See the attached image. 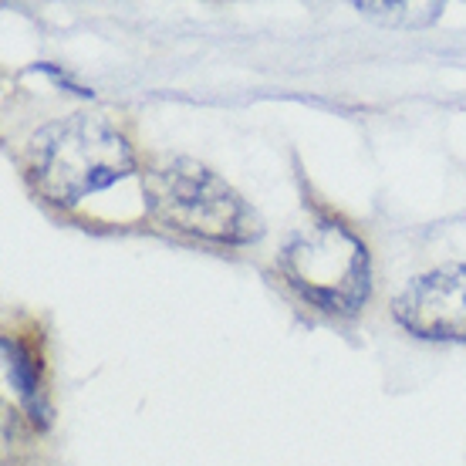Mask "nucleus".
Here are the masks:
<instances>
[{
	"mask_svg": "<svg viewBox=\"0 0 466 466\" xmlns=\"http://www.w3.org/2000/svg\"><path fill=\"white\" fill-rule=\"evenodd\" d=\"M24 166L41 197L58 207H75L126 179L136 169V156L112 122L75 112L37 128L24 149Z\"/></svg>",
	"mask_w": 466,
	"mask_h": 466,
	"instance_id": "f257e3e1",
	"label": "nucleus"
},
{
	"mask_svg": "<svg viewBox=\"0 0 466 466\" xmlns=\"http://www.w3.org/2000/svg\"><path fill=\"white\" fill-rule=\"evenodd\" d=\"M146 207L166 230H179L210 244H254L260 217L220 176L193 159H166L146 179Z\"/></svg>",
	"mask_w": 466,
	"mask_h": 466,
	"instance_id": "f03ea898",
	"label": "nucleus"
},
{
	"mask_svg": "<svg viewBox=\"0 0 466 466\" xmlns=\"http://www.w3.org/2000/svg\"><path fill=\"white\" fill-rule=\"evenodd\" d=\"M280 274L304 301L331 315H355L372 291L369 250L335 220H318L294 233L280 254Z\"/></svg>",
	"mask_w": 466,
	"mask_h": 466,
	"instance_id": "7ed1b4c3",
	"label": "nucleus"
},
{
	"mask_svg": "<svg viewBox=\"0 0 466 466\" xmlns=\"http://www.w3.org/2000/svg\"><path fill=\"white\" fill-rule=\"evenodd\" d=\"M396 321L406 331L430 341L466 345V268L430 270L396 298Z\"/></svg>",
	"mask_w": 466,
	"mask_h": 466,
	"instance_id": "20e7f679",
	"label": "nucleus"
},
{
	"mask_svg": "<svg viewBox=\"0 0 466 466\" xmlns=\"http://www.w3.org/2000/svg\"><path fill=\"white\" fill-rule=\"evenodd\" d=\"M0 351H4L7 382H11V389L17 392L21 406L27 409V416L45 430L47 422H51V406H47L45 389H41V372H37V365H35V355H31V349H27L21 339H11V335H4Z\"/></svg>",
	"mask_w": 466,
	"mask_h": 466,
	"instance_id": "39448f33",
	"label": "nucleus"
},
{
	"mask_svg": "<svg viewBox=\"0 0 466 466\" xmlns=\"http://www.w3.org/2000/svg\"><path fill=\"white\" fill-rule=\"evenodd\" d=\"M355 11L372 17L379 24H389V27H426L432 24L440 14H443V4H409V0H399V4H355Z\"/></svg>",
	"mask_w": 466,
	"mask_h": 466,
	"instance_id": "423d86ee",
	"label": "nucleus"
}]
</instances>
